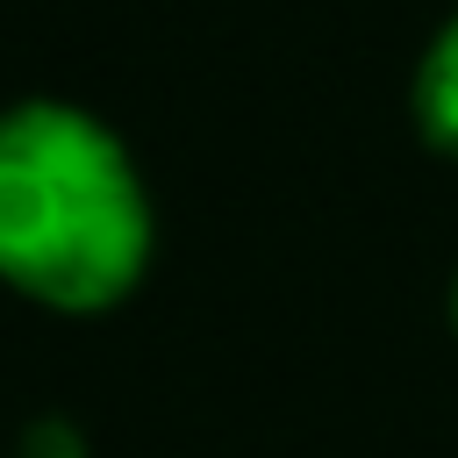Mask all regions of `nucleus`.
<instances>
[{"instance_id":"7ed1b4c3","label":"nucleus","mask_w":458,"mask_h":458,"mask_svg":"<svg viewBox=\"0 0 458 458\" xmlns=\"http://www.w3.org/2000/svg\"><path fill=\"white\" fill-rule=\"evenodd\" d=\"M21 458H86V444L72 437V422H36L21 437Z\"/></svg>"},{"instance_id":"20e7f679","label":"nucleus","mask_w":458,"mask_h":458,"mask_svg":"<svg viewBox=\"0 0 458 458\" xmlns=\"http://www.w3.org/2000/svg\"><path fill=\"white\" fill-rule=\"evenodd\" d=\"M451 329H458V279H451Z\"/></svg>"},{"instance_id":"f03ea898","label":"nucleus","mask_w":458,"mask_h":458,"mask_svg":"<svg viewBox=\"0 0 458 458\" xmlns=\"http://www.w3.org/2000/svg\"><path fill=\"white\" fill-rule=\"evenodd\" d=\"M415 129L429 150L458 157V14L429 36V50L415 64Z\"/></svg>"},{"instance_id":"f257e3e1","label":"nucleus","mask_w":458,"mask_h":458,"mask_svg":"<svg viewBox=\"0 0 458 458\" xmlns=\"http://www.w3.org/2000/svg\"><path fill=\"white\" fill-rule=\"evenodd\" d=\"M157 222L129 143L72 100L0 107V279L50 315L136 293Z\"/></svg>"}]
</instances>
